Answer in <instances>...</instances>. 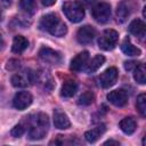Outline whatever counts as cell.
<instances>
[{
  "label": "cell",
  "mask_w": 146,
  "mask_h": 146,
  "mask_svg": "<svg viewBox=\"0 0 146 146\" xmlns=\"http://www.w3.org/2000/svg\"><path fill=\"white\" fill-rule=\"evenodd\" d=\"M96 35V31L90 25H84L79 29L76 33V39L81 44H88L90 43Z\"/></svg>",
  "instance_id": "cell-12"
},
{
  "label": "cell",
  "mask_w": 146,
  "mask_h": 146,
  "mask_svg": "<svg viewBox=\"0 0 146 146\" xmlns=\"http://www.w3.org/2000/svg\"><path fill=\"white\" fill-rule=\"evenodd\" d=\"M89 60V52L88 51H82L80 54H78L72 60H71V70L74 72H80L82 71L86 65L88 64Z\"/></svg>",
  "instance_id": "cell-13"
},
{
  "label": "cell",
  "mask_w": 146,
  "mask_h": 146,
  "mask_svg": "<svg viewBox=\"0 0 146 146\" xmlns=\"http://www.w3.org/2000/svg\"><path fill=\"white\" fill-rule=\"evenodd\" d=\"M94 98H95V96H94V94L91 91H89V90L84 91L82 95H80V97L78 99V104L79 105H83V106H88L94 102Z\"/></svg>",
  "instance_id": "cell-24"
},
{
  "label": "cell",
  "mask_w": 146,
  "mask_h": 146,
  "mask_svg": "<svg viewBox=\"0 0 146 146\" xmlns=\"http://www.w3.org/2000/svg\"><path fill=\"white\" fill-rule=\"evenodd\" d=\"M111 144H114V145H120V143H119V141H114V140H107V141L105 143V145H111Z\"/></svg>",
  "instance_id": "cell-30"
},
{
  "label": "cell",
  "mask_w": 146,
  "mask_h": 146,
  "mask_svg": "<svg viewBox=\"0 0 146 146\" xmlns=\"http://www.w3.org/2000/svg\"><path fill=\"white\" fill-rule=\"evenodd\" d=\"M24 132H25V127H24L22 123L16 124V125H15V127L11 129V131H10L11 136H13V137H15V138L21 137V136H22Z\"/></svg>",
  "instance_id": "cell-26"
},
{
  "label": "cell",
  "mask_w": 146,
  "mask_h": 146,
  "mask_svg": "<svg viewBox=\"0 0 146 146\" xmlns=\"http://www.w3.org/2000/svg\"><path fill=\"white\" fill-rule=\"evenodd\" d=\"M35 80V73L30 70H24L22 72H18L13 75L11 83L14 87L17 88H25L30 86L31 83H34Z\"/></svg>",
  "instance_id": "cell-6"
},
{
  "label": "cell",
  "mask_w": 146,
  "mask_h": 146,
  "mask_svg": "<svg viewBox=\"0 0 146 146\" xmlns=\"http://www.w3.org/2000/svg\"><path fill=\"white\" fill-rule=\"evenodd\" d=\"M2 46H3V41H2V38H1V35H0V49L2 48Z\"/></svg>",
  "instance_id": "cell-32"
},
{
  "label": "cell",
  "mask_w": 146,
  "mask_h": 146,
  "mask_svg": "<svg viewBox=\"0 0 146 146\" xmlns=\"http://www.w3.org/2000/svg\"><path fill=\"white\" fill-rule=\"evenodd\" d=\"M86 6H90V5H92V3H95L96 2V0H81Z\"/></svg>",
  "instance_id": "cell-29"
},
{
  "label": "cell",
  "mask_w": 146,
  "mask_h": 146,
  "mask_svg": "<svg viewBox=\"0 0 146 146\" xmlns=\"http://www.w3.org/2000/svg\"><path fill=\"white\" fill-rule=\"evenodd\" d=\"M146 70H145V65L144 64H138L135 70H133V79L136 82H138L139 84H144L146 81Z\"/></svg>",
  "instance_id": "cell-22"
},
{
  "label": "cell",
  "mask_w": 146,
  "mask_h": 146,
  "mask_svg": "<svg viewBox=\"0 0 146 146\" xmlns=\"http://www.w3.org/2000/svg\"><path fill=\"white\" fill-rule=\"evenodd\" d=\"M121 50H122L123 54H125L128 56H139L141 54L140 49L137 48V47H135L131 43V41H130L129 38H125L122 41V43H121Z\"/></svg>",
  "instance_id": "cell-19"
},
{
  "label": "cell",
  "mask_w": 146,
  "mask_h": 146,
  "mask_svg": "<svg viewBox=\"0 0 146 146\" xmlns=\"http://www.w3.org/2000/svg\"><path fill=\"white\" fill-rule=\"evenodd\" d=\"M32 100H33V98H32V95L30 92L19 91L13 98V106L18 111H23L32 104Z\"/></svg>",
  "instance_id": "cell-8"
},
{
  "label": "cell",
  "mask_w": 146,
  "mask_h": 146,
  "mask_svg": "<svg viewBox=\"0 0 146 146\" xmlns=\"http://www.w3.org/2000/svg\"><path fill=\"white\" fill-rule=\"evenodd\" d=\"M137 65H138L137 62L129 60V62H125V63H124V68H125L127 71H132V70H135V67H136Z\"/></svg>",
  "instance_id": "cell-27"
},
{
  "label": "cell",
  "mask_w": 146,
  "mask_h": 146,
  "mask_svg": "<svg viewBox=\"0 0 146 146\" xmlns=\"http://www.w3.org/2000/svg\"><path fill=\"white\" fill-rule=\"evenodd\" d=\"M54 124L57 129L64 130V129L70 128L71 122H70V119L67 117V115L64 112H62L59 110H56L54 112Z\"/></svg>",
  "instance_id": "cell-15"
},
{
  "label": "cell",
  "mask_w": 146,
  "mask_h": 146,
  "mask_svg": "<svg viewBox=\"0 0 146 146\" xmlns=\"http://www.w3.org/2000/svg\"><path fill=\"white\" fill-rule=\"evenodd\" d=\"M27 124H29V131H27L29 138L31 140H39L42 139L48 132L49 119L44 113H38L30 116Z\"/></svg>",
  "instance_id": "cell-1"
},
{
  "label": "cell",
  "mask_w": 146,
  "mask_h": 146,
  "mask_svg": "<svg viewBox=\"0 0 146 146\" xmlns=\"http://www.w3.org/2000/svg\"><path fill=\"white\" fill-rule=\"evenodd\" d=\"M91 15L98 23H106L111 17V6L107 2H98L91 8Z\"/></svg>",
  "instance_id": "cell-5"
},
{
  "label": "cell",
  "mask_w": 146,
  "mask_h": 146,
  "mask_svg": "<svg viewBox=\"0 0 146 146\" xmlns=\"http://www.w3.org/2000/svg\"><path fill=\"white\" fill-rule=\"evenodd\" d=\"M78 90V83L73 80H67L63 83L60 89V96L64 98H71L75 95Z\"/></svg>",
  "instance_id": "cell-16"
},
{
  "label": "cell",
  "mask_w": 146,
  "mask_h": 146,
  "mask_svg": "<svg viewBox=\"0 0 146 146\" xmlns=\"http://www.w3.org/2000/svg\"><path fill=\"white\" fill-rule=\"evenodd\" d=\"M39 57L44 62V63H48V64H60L62 63V55L51 49V48H48V47H43L40 49L39 51Z\"/></svg>",
  "instance_id": "cell-9"
},
{
  "label": "cell",
  "mask_w": 146,
  "mask_h": 146,
  "mask_svg": "<svg viewBox=\"0 0 146 146\" xmlns=\"http://www.w3.org/2000/svg\"><path fill=\"white\" fill-rule=\"evenodd\" d=\"M136 106H137V110L140 113V115L146 116V96H145V94H140L137 97Z\"/></svg>",
  "instance_id": "cell-25"
},
{
  "label": "cell",
  "mask_w": 146,
  "mask_h": 146,
  "mask_svg": "<svg viewBox=\"0 0 146 146\" xmlns=\"http://www.w3.org/2000/svg\"><path fill=\"white\" fill-rule=\"evenodd\" d=\"M119 40V34L114 30H105L98 38V46L103 50H112L115 48Z\"/></svg>",
  "instance_id": "cell-4"
},
{
  "label": "cell",
  "mask_w": 146,
  "mask_h": 146,
  "mask_svg": "<svg viewBox=\"0 0 146 146\" xmlns=\"http://www.w3.org/2000/svg\"><path fill=\"white\" fill-rule=\"evenodd\" d=\"M63 11L72 23H79L84 17L83 6L78 1H66L63 5Z\"/></svg>",
  "instance_id": "cell-3"
},
{
  "label": "cell",
  "mask_w": 146,
  "mask_h": 146,
  "mask_svg": "<svg viewBox=\"0 0 146 146\" xmlns=\"http://www.w3.org/2000/svg\"><path fill=\"white\" fill-rule=\"evenodd\" d=\"M39 26L41 30L49 32L50 34L55 36H64L67 32V26L66 24L56 15V14H47L44 15L40 23Z\"/></svg>",
  "instance_id": "cell-2"
},
{
  "label": "cell",
  "mask_w": 146,
  "mask_h": 146,
  "mask_svg": "<svg viewBox=\"0 0 146 146\" xmlns=\"http://www.w3.org/2000/svg\"><path fill=\"white\" fill-rule=\"evenodd\" d=\"M40 2L46 7H50L56 2V0H40Z\"/></svg>",
  "instance_id": "cell-28"
},
{
  "label": "cell",
  "mask_w": 146,
  "mask_h": 146,
  "mask_svg": "<svg viewBox=\"0 0 146 146\" xmlns=\"http://www.w3.org/2000/svg\"><path fill=\"white\" fill-rule=\"evenodd\" d=\"M106 131V128L104 124H100V125H97L96 128L89 130V131H86L84 133V138L89 143H95L96 140H98L103 135L104 132Z\"/></svg>",
  "instance_id": "cell-17"
},
{
  "label": "cell",
  "mask_w": 146,
  "mask_h": 146,
  "mask_svg": "<svg viewBox=\"0 0 146 146\" xmlns=\"http://www.w3.org/2000/svg\"><path fill=\"white\" fill-rule=\"evenodd\" d=\"M107 99L111 104L117 107H123L128 103V94L123 89H116L107 95Z\"/></svg>",
  "instance_id": "cell-10"
},
{
  "label": "cell",
  "mask_w": 146,
  "mask_h": 146,
  "mask_svg": "<svg viewBox=\"0 0 146 146\" xmlns=\"http://www.w3.org/2000/svg\"><path fill=\"white\" fill-rule=\"evenodd\" d=\"M105 63V57L103 55H96L87 65H86V72L87 73H94L96 72L103 64Z\"/></svg>",
  "instance_id": "cell-21"
},
{
  "label": "cell",
  "mask_w": 146,
  "mask_h": 146,
  "mask_svg": "<svg viewBox=\"0 0 146 146\" xmlns=\"http://www.w3.org/2000/svg\"><path fill=\"white\" fill-rule=\"evenodd\" d=\"M0 21H1V10H0Z\"/></svg>",
  "instance_id": "cell-33"
},
{
  "label": "cell",
  "mask_w": 146,
  "mask_h": 146,
  "mask_svg": "<svg viewBox=\"0 0 146 146\" xmlns=\"http://www.w3.org/2000/svg\"><path fill=\"white\" fill-rule=\"evenodd\" d=\"M145 23L141 19H133L130 24H129V32L131 34H133L135 36L139 38V39H144L145 34H146V29H145Z\"/></svg>",
  "instance_id": "cell-14"
},
{
  "label": "cell",
  "mask_w": 146,
  "mask_h": 146,
  "mask_svg": "<svg viewBox=\"0 0 146 146\" xmlns=\"http://www.w3.org/2000/svg\"><path fill=\"white\" fill-rule=\"evenodd\" d=\"M120 128L121 130L127 135H132L136 131L137 123L133 117H124L120 121Z\"/></svg>",
  "instance_id": "cell-20"
},
{
  "label": "cell",
  "mask_w": 146,
  "mask_h": 146,
  "mask_svg": "<svg viewBox=\"0 0 146 146\" xmlns=\"http://www.w3.org/2000/svg\"><path fill=\"white\" fill-rule=\"evenodd\" d=\"M19 7L26 14L33 15L36 11V2L35 0H21L19 1Z\"/></svg>",
  "instance_id": "cell-23"
},
{
  "label": "cell",
  "mask_w": 146,
  "mask_h": 146,
  "mask_svg": "<svg viewBox=\"0 0 146 146\" xmlns=\"http://www.w3.org/2000/svg\"><path fill=\"white\" fill-rule=\"evenodd\" d=\"M117 79V70L116 67H110L105 70L99 76H98V83L103 88H110L112 87Z\"/></svg>",
  "instance_id": "cell-7"
},
{
  "label": "cell",
  "mask_w": 146,
  "mask_h": 146,
  "mask_svg": "<svg viewBox=\"0 0 146 146\" xmlns=\"http://www.w3.org/2000/svg\"><path fill=\"white\" fill-rule=\"evenodd\" d=\"M29 46V41L26 38H24L23 35H16L13 40V46H11V50L15 54H22Z\"/></svg>",
  "instance_id": "cell-18"
},
{
  "label": "cell",
  "mask_w": 146,
  "mask_h": 146,
  "mask_svg": "<svg viewBox=\"0 0 146 146\" xmlns=\"http://www.w3.org/2000/svg\"><path fill=\"white\" fill-rule=\"evenodd\" d=\"M131 11H132L131 1H130V0H123V1H121V2L119 3V6H117L116 13H115V15H116V21H117L119 23H121V24L124 23V22L128 19V17L130 16Z\"/></svg>",
  "instance_id": "cell-11"
},
{
  "label": "cell",
  "mask_w": 146,
  "mask_h": 146,
  "mask_svg": "<svg viewBox=\"0 0 146 146\" xmlns=\"http://www.w3.org/2000/svg\"><path fill=\"white\" fill-rule=\"evenodd\" d=\"M0 2H1V3H3L5 6H8V5H10V3H11V0H0Z\"/></svg>",
  "instance_id": "cell-31"
}]
</instances>
